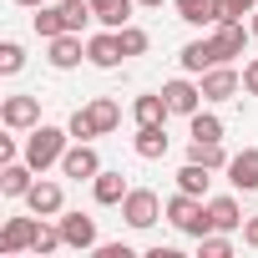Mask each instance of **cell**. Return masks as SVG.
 Returning <instances> with one entry per match:
<instances>
[{
    "label": "cell",
    "mask_w": 258,
    "mask_h": 258,
    "mask_svg": "<svg viewBox=\"0 0 258 258\" xmlns=\"http://www.w3.org/2000/svg\"><path fill=\"white\" fill-rule=\"evenodd\" d=\"M71 142H76V137H71V126H51V121H41V126H31V132H26L21 157H26L36 172H46V167H61V157H66Z\"/></svg>",
    "instance_id": "6da1fadb"
},
{
    "label": "cell",
    "mask_w": 258,
    "mask_h": 258,
    "mask_svg": "<svg viewBox=\"0 0 258 258\" xmlns=\"http://www.w3.org/2000/svg\"><path fill=\"white\" fill-rule=\"evenodd\" d=\"M162 208H167V223H172L177 233H187V238H208V233H213L208 198H192V192H182V187H177V192H172Z\"/></svg>",
    "instance_id": "7a4b0ae2"
},
{
    "label": "cell",
    "mask_w": 258,
    "mask_h": 258,
    "mask_svg": "<svg viewBox=\"0 0 258 258\" xmlns=\"http://www.w3.org/2000/svg\"><path fill=\"white\" fill-rule=\"evenodd\" d=\"M162 213H167V208L157 203V192H152V187H132V192L121 198V218H126V228H137V233H142V228H152Z\"/></svg>",
    "instance_id": "3957f363"
},
{
    "label": "cell",
    "mask_w": 258,
    "mask_h": 258,
    "mask_svg": "<svg viewBox=\"0 0 258 258\" xmlns=\"http://www.w3.org/2000/svg\"><path fill=\"white\" fill-rule=\"evenodd\" d=\"M61 223V238H66V248H76V253H96V243H101V233H96V218L91 213H61L56 218Z\"/></svg>",
    "instance_id": "277c9868"
},
{
    "label": "cell",
    "mask_w": 258,
    "mask_h": 258,
    "mask_svg": "<svg viewBox=\"0 0 258 258\" xmlns=\"http://www.w3.org/2000/svg\"><path fill=\"white\" fill-rule=\"evenodd\" d=\"M198 86H203V101H228L243 91V71H233V61H223V66H208L198 76Z\"/></svg>",
    "instance_id": "5b68a950"
},
{
    "label": "cell",
    "mask_w": 258,
    "mask_h": 258,
    "mask_svg": "<svg viewBox=\"0 0 258 258\" xmlns=\"http://www.w3.org/2000/svg\"><path fill=\"white\" fill-rule=\"evenodd\" d=\"M21 203H26L36 218H61V213H66V187H61L56 177H36V187H31Z\"/></svg>",
    "instance_id": "8992f818"
},
{
    "label": "cell",
    "mask_w": 258,
    "mask_h": 258,
    "mask_svg": "<svg viewBox=\"0 0 258 258\" xmlns=\"http://www.w3.org/2000/svg\"><path fill=\"white\" fill-rule=\"evenodd\" d=\"M86 61L91 66H101V71H116L121 61H126V51H121V36L116 31H96V36H86Z\"/></svg>",
    "instance_id": "52a82bcc"
},
{
    "label": "cell",
    "mask_w": 258,
    "mask_h": 258,
    "mask_svg": "<svg viewBox=\"0 0 258 258\" xmlns=\"http://www.w3.org/2000/svg\"><path fill=\"white\" fill-rule=\"evenodd\" d=\"M96 172H101L96 147H91V142H71V147H66V157H61V177H71V182H91Z\"/></svg>",
    "instance_id": "ba28073f"
},
{
    "label": "cell",
    "mask_w": 258,
    "mask_h": 258,
    "mask_svg": "<svg viewBox=\"0 0 258 258\" xmlns=\"http://www.w3.org/2000/svg\"><path fill=\"white\" fill-rule=\"evenodd\" d=\"M0 121H6L11 132L41 126V96H6V101H0Z\"/></svg>",
    "instance_id": "9c48e42d"
},
{
    "label": "cell",
    "mask_w": 258,
    "mask_h": 258,
    "mask_svg": "<svg viewBox=\"0 0 258 258\" xmlns=\"http://www.w3.org/2000/svg\"><path fill=\"white\" fill-rule=\"evenodd\" d=\"M162 96H167V111H172V116H192V111H203V86H198V81H187V76L167 81V86H162Z\"/></svg>",
    "instance_id": "30bf717a"
},
{
    "label": "cell",
    "mask_w": 258,
    "mask_h": 258,
    "mask_svg": "<svg viewBox=\"0 0 258 258\" xmlns=\"http://www.w3.org/2000/svg\"><path fill=\"white\" fill-rule=\"evenodd\" d=\"M36 213L31 218H11L6 228H0V258H16V253H26L31 243H36Z\"/></svg>",
    "instance_id": "8fae6325"
},
{
    "label": "cell",
    "mask_w": 258,
    "mask_h": 258,
    "mask_svg": "<svg viewBox=\"0 0 258 258\" xmlns=\"http://www.w3.org/2000/svg\"><path fill=\"white\" fill-rule=\"evenodd\" d=\"M177 61H182V71H187V76H203L208 66H223V56H218V41H213V36L187 41V46L177 51Z\"/></svg>",
    "instance_id": "7c38bea8"
},
{
    "label": "cell",
    "mask_w": 258,
    "mask_h": 258,
    "mask_svg": "<svg viewBox=\"0 0 258 258\" xmlns=\"http://www.w3.org/2000/svg\"><path fill=\"white\" fill-rule=\"evenodd\" d=\"M81 56H86V41H81L76 31H66V36L46 41V61H51L56 71H71V66H81Z\"/></svg>",
    "instance_id": "4fadbf2b"
},
{
    "label": "cell",
    "mask_w": 258,
    "mask_h": 258,
    "mask_svg": "<svg viewBox=\"0 0 258 258\" xmlns=\"http://www.w3.org/2000/svg\"><path fill=\"white\" fill-rule=\"evenodd\" d=\"M228 182H233V192H258V147L233 152V162H228Z\"/></svg>",
    "instance_id": "5bb4252c"
},
{
    "label": "cell",
    "mask_w": 258,
    "mask_h": 258,
    "mask_svg": "<svg viewBox=\"0 0 258 258\" xmlns=\"http://www.w3.org/2000/svg\"><path fill=\"white\" fill-rule=\"evenodd\" d=\"M31 187H36V167H31L26 157L0 162V192H6V198H26Z\"/></svg>",
    "instance_id": "9a60e30c"
},
{
    "label": "cell",
    "mask_w": 258,
    "mask_h": 258,
    "mask_svg": "<svg viewBox=\"0 0 258 258\" xmlns=\"http://www.w3.org/2000/svg\"><path fill=\"white\" fill-rule=\"evenodd\" d=\"M248 36H253V31H248L243 21H218V26H213V41H218V56H223V61H238L243 46H248Z\"/></svg>",
    "instance_id": "2e32d148"
},
{
    "label": "cell",
    "mask_w": 258,
    "mask_h": 258,
    "mask_svg": "<svg viewBox=\"0 0 258 258\" xmlns=\"http://www.w3.org/2000/svg\"><path fill=\"white\" fill-rule=\"evenodd\" d=\"M126 192H132V187H126V177L121 172H111V167H101L96 177H91V198L101 203V208H121V198Z\"/></svg>",
    "instance_id": "e0dca14e"
},
{
    "label": "cell",
    "mask_w": 258,
    "mask_h": 258,
    "mask_svg": "<svg viewBox=\"0 0 258 258\" xmlns=\"http://www.w3.org/2000/svg\"><path fill=\"white\" fill-rule=\"evenodd\" d=\"M208 218H213V233H238V228H243V208H238L233 192L208 198Z\"/></svg>",
    "instance_id": "ac0fdd59"
},
{
    "label": "cell",
    "mask_w": 258,
    "mask_h": 258,
    "mask_svg": "<svg viewBox=\"0 0 258 258\" xmlns=\"http://www.w3.org/2000/svg\"><path fill=\"white\" fill-rule=\"evenodd\" d=\"M167 132H162V121L157 126H137V137H132V152L142 157V162H157V157H167Z\"/></svg>",
    "instance_id": "d6986e66"
},
{
    "label": "cell",
    "mask_w": 258,
    "mask_h": 258,
    "mask_svg": "<svg viewBox=\"0 0 258 258\" xmlns=\"http://www.w3.org/2000/svg\"><path fill=\"white\" fill-rule=\"evenodd\" d=\"M132 6H137V0H91V11H96V26H106V31H121V26H132Z\"/></svg>",
    "instance_id": "ffe728a7"
},
{
    "label": "cell",
    "mask_w": 258,
    "mask_h": 258,
    "mask_svg": "<svg viewBox=\"0 0 258 258\" xmlns=\"http://www.w3.org/2000/svg\"><path fill=\"white\" fill-rule=\"evenodd\" d=\"M172 111H167V96L162 91H147V96H137L132 101V121L137 126H157V121H167Z\"/></svg>",
    "instance_id": "44dd1931"
},
{
    "label": "cell",
    "mask_w": 258,
    "mask_h": 258,
    "mask_svg": "<svg viewBox=\"0 0 258 258\" xmlns=\"http://www.w3.org/2000/svg\"><path fill=\"white\" fill-rule=\"evenodd\" d=\"M187 162H203V167H213V172H228V162H233V152L223 147V142H187Z\"/></svg>",
    "instance_id": "7402d4cb"
},
{
    "label": "cell",
    "mask_w": 258,
    "mask_h": 258,
    "mask_svg": "<svg viewBox=\"0 0 258 258\" xmlns=\"http://www.w3.org/2000/svg\"><path fill=\"white\" fill-rule=\"evenodd\" d=\"M86 116H91V126H96V137H106V132L121 126V106H116L111 96H96V101L86 106Z\"/></svg>",
    "instance_id": "603a6c76"
},
{
    "label": "cell",
    "mask_w": 258,
    "mask_h": 258,
    "mask_svg": "<svg viewBox=\"0 0 258 258\" xmlns=\"http://www.w3.org/2000/svg\"><path fill=\"white\" fill-rule=\"evenodd\" d=\"M177 6V21L187 26H218V0H172Z\"/></svg>",
    "instance_id": "cb8c5ba5"
},
{
    "label": "cell",
    "mask_w": 258,
    "mask_h": 258,
    "mask_svg": "<svg viewBox=\"0 0 258 258\" xmlns=\"http://www.w3.org/2000/svg\"><path fill=\"white\" fill-rule=\"evenodd\" d=\"M208 182H213V167H203V162H182V172H177V187H182V192L208 198Z\"/></svg>",
    "instance_id": "d4e9b609"
},
{
    "label": "cell",
    "mask_w": 258,
    "mask_h": 258,
    "mask_svg": "<svg viewBox=\"0 0 258 258\" xmlns=\"http://www.w3.org/2000/svg\"><path fill=\"white\" fill-rule=\"evenodd\" d=\"M31 26H36V36H41V41H56V36H66V21H61V6H41V11L31 16Z\"/></svg>",
    "instance_id": "484cf974"
},
{
    "label": "cell",
    "mask_w": 258,
    "mask_h": 258,
    "mask_svg": "<svg viewBox=\"0 0 258 258\" xmlns=\"http://www.w3.org/2000/svg\"><path fill=\"white\" fill-rule=\"evenodd\" d=\"M61 248H66L61 223H46V218H41V223H36V243H31V253H41V258H46V253H61Z\"/></svg>",
    "instance_id": "4316f807"
},
{
    "label": "cell",
    "mask_w": 258,
    "mask_h": 258,
    "mask_svg": "<svg viewBox=\"0 0 258 258\" xmlns=\"http://www.w3.org/2000/svg\"><path fill=\"white\" fill-rule=\"evenodd\" d=\"M187 132H192L198 142H223V121H218L213 111H192V116H187Z\"/></svg>",
    "instance_id": "83f0119b"
},
{
    "label": "cell",
    "mask_w": 258,
    "mask_h": 258,
    "mask_svg": "<svg viewBox=\"0 0 258 258\" xmlns=\"http://www.w3.org/2000/svg\"><path fill=\"white\" fill-rule=\"evenodd\" d=\"M26 71V46L21 41H0V76H21Z\"/></svg>",
    "instance_id": "f1b7e54d"
},
{
    "label": "cell",
    "mask_w": 258,
    "mask_h": 258,
    "mask_svg": "<svg viewBox=\"0 0 258 258\" xmlns=\"http://www.w3.org/2000/svg\"><path fill=\"white\" fill-rule=\"evenodd\" d=\"M116 36H121V51H126V56H147V46H152V36H147L142 26H121Z\"/></svg>",
    "instance_id": "f546056e"
},
{
    "label": "cell",
    "mask_w": 258,
    "mask_h": 258,
    "mask_svg": "<svg viewBox=\"0 0 258 258\" xmlns=\"http://www.w3.org/2000/svg\"><path fill=\"white\" fill-rule=\"evenodd\" d=\"M233 253V238L228 233H208V238H198V258H228Z\"/></svg>",
    "instance_id": "4dcf8cb0"
},
{
    "label": "cell",
    "mask_w": 258,
    "mask_h": 258,
    "mask_svg": "<svg viewBox=\"0 0 258 258\" xmlns=\"http://www.w3.org/2000/svg\"><path fill=\"white\" fill-rule=\"evenodd\" d=\"M258 11V0H218V21H243Z\"/></svg>",
    "instance_id": "1f68e13d"
},
{
    "label": "cell",
    "mask_w": 258,
    "mask_h": 258,
    "mask_svg": "<svg viewBox=\"0 0 258 258\" xmlns=\"http://www.w3.org/2000/svg\"><path fill=\"white\" fill-rule=\"evenodd\" d=\"M66 126H71V137H76V142H91V137H96V126H91V116H86V106H76Z\"/></svg>",
    "instance_id": "d6a6232c"
},
{
    "label": "cell",
    "mask_w": 258,
    "mask_h": 258,
    "mask_svg": "<svg viewBox=\"0 0 258 258\" xmlns=\"http://www.w3.org/2000/svg\"><path fill=\"white\" fill-rule=\"evenodd\" d=\"M243 91H248V96H258V56L243 66Z\"/></svg>",
    "instance_id": "836d02e7"
},
{
    "label": "cell",
    "mask_w": 258,
    "mask_h": 258,
    "mask_svg": "<svg viewBox=\"0 0 258 258\" xmlns=\"http://www.w3.org/2000/svg\"><path fill=\"white\" fill-rule=\"evenodd\" d=\"M96 253H101V258H132L126 243H96Z\"/></svg>",
    "instance_id": "e575fe53"
},
{
    "label": "cell",
    "mask_w": 258,
    "mask_h": 258,
    "mask_svg": "<svg viewBox=\"0 0 258 258\" xmlns=\"http://www.w3.org/2000/svg\"><path fill=\"white\" fill-rule=\"evenodd\" d=\"M243 243H248V248H258V213H253V218H243Z\"/></svg>",
    "instance_id": "d590c367"
},
{
    "label": "cell",
    "mask_w": 258,
    "mask_h": 258,
    "mask_svg": "<svg viewBox=\"0 0 258 258\" xmlns=\"http://www.w3.org/2000/svg\"><path fill=\"white\" fill-rule=\"evenodd\" d=\"M21 157V147H16V137H0V162H16Z\"/></svg>",
    "instance_id": "8d00e7d4"
},
{
    "label": "cell",
    "mask_w": 258,
    "mask_h": 258,
    "mask_svg": "<svg viewBox=\"0 0 258 258\" xmlns=\"http://www.w3.org/2000/svg\"><path fill=\"white\" fill-rule=\"evenodd\" d=\"M11 6H26V11H41V6H46V0H11Z\"/></svg>",
    "instance_id": "74e56055"
},
{
    "label": "cell",
    "mask_w": 258,
    "mask_h": 258,
    "mask_svg": "<svg viewBox=\"0 0 258 258\" xmlns=\"http://www.w3.org/2000/svg\"><path fill=\"white\" fill-rule=\"evenodd\" d=\"M137 6H147V11H157V6H167V0H137Z\"/></svg>",
    "instance_id": "f35d334b"
},
{
    "label": "cell",
    "mask_w": 258,
    "mask_h": 258,
    "mask_svg": "<svg viewBox=\"0 0 258 258\" xmlns=\"http://www.w3.org/2000/svg\"><path fill=\"white\" fill-rule=\"evenodd\" d=\"M248 31H253V41H258V11H253V21H248Z\"/></svg>",
    "instance_id": "ab89813d"
}]
</instances>
